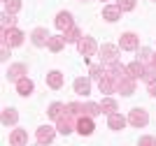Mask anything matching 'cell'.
Listing matches in <instances>:
<instances>
[{
    "label": "cell",
    "instance_id": "obj_26",
    "mask_svg": "<svg viewBox=\"0 0 156 146\" xmlns=\"http://www.w3.org/2000/svg\"><path fill=\"white\" fill-rule=\"evenodd\" d=\"M100 109H103L107 116H110V114H117V102L112 100V97H105V100L100 102Z\"/></svg>",
    "mask_w": 156,
    "mask_h": 146
},
{
    "label": "cell",
    "instance_id": "obj_30",
    "mask_svg": "<svg viewBox=\"0 0 156 146\" xmlns=\"http://www.w3.org/2000/svg\"><path fill=\"white\" fill-rule=\"evenodd\" d=\"M16 25V19H14V14L5 12L2 14V30H9V28H14Z\"/></svg>",
    "mask_w": 156,
    "mask_h": 146
},
{
    "label": "cell",
    "instance_id": "obj_39",
    "mask_svg": "<svg viewBox=\"0 0 156 146\" xmlns=\"http://www.w3.org/2000/svg\"><path fill=\"white\" fill-rule=\"evenodd\" d=\"M35 146H44V144H40V141H37V144H35Z\"/></svg>",
    "mask_w": 156,
    "mask_h": 146
},
{
    "label": "cell",
    "instance_id": "obj_22",
    "mask_svg": "<svg viewBox=\"0 0 156 146\" xmlns=\"http://www.w3.org/2000/svg\"><path fill=\"white\" fill-rule=\"evenodd\" d=\"M16 121H19V114H16V109H12V107L2 109V125H14Z\"/></svg>",
    "mask_w": 156,
    "mask_h": 146
},
{
    "label": "cell",
    "instance_id": "obj_32",
    "mask_svg": "<svg viewBox=\"0 0 156 146\" xmlns=\"http://www.w3.org/2000/svg\"><path fill=\"white\" fill-rule=\"evenodd\" d=\"M21 9V0H5V12L16 14Z\"/></svg>",
    "mask_w": 156,
    "mask_h": 146
},
{
    "label": "cell",
    "instance_id": "obj_28",
    "mask_svg": "<svg viewBox=\"0 0 156 146\" xmlns=\"http://www.w3.org/2000/svg\"><path fill=\"white\" fill-rule=\"evenodd\" d=\"M151 56H154V53H151V51L147 49V46L137 49V60H140L142 65H149V63H151Z\"/></svg>",
    "mask_w": 156,
    "mask_h": 146
},
{
    "label": "cell",
    "instance_id": "obj_24",
    "mask_svg": "<svg viewBox=\"0 0 156 146\" xmlns=\"http://www.w3.org/2000/svg\"><path fill=\"white\" fill-rule=\"evenodd\" d=\"M63 37H65V42H75V44H77V42L84 37V35H82V30H79L77 25H72V28H68V30H65Z\"/></svg>",
    "mask_w": 156,
    "mask_h": 146
},
{
    "label": "cell",
    "instance_id": "obj_17",
    "mask_svg": "<svg viewBox=\"0 0 156 146\" xmlns=\"http://www.w3.org/2000/svg\"><path fill=\"white\" fill-rule=\"evenodd\" d=\"M103 19H105V21H110V23H114V21L121 19V9H119L117 5H107V7H103Z\"/></svg>",
    "mask_w": 156,
    "mask_h": 146
},
{
    "label": "cell",
    "instance_id": "obj_15",
    "mask_svg": "<svg viewBox=\"0 0 156 146\" xmlns=\"http://www.w3.org/2000/svg\"><path fill=\"white\" fill-rule=\"evenodd\" d=\"M75 25V21H72V14L70 12H58V16H56V28L58 30H68V28H72Z\"/></svg>",
    "mask_w": 156,
    "mask_h": 146
},
{
    "label": "cell",
    "instance_id": "obj_10",
    "mask_svg": "<svg viewBox=\"0 0 156 146\" xmlns=\"http://www.w3.org/2000/svg\"><path fill=\"white\" fill-rule=\"evenodd\" d=\"M77 132L82 134V137H89V134L93 132V118L91 116H79L77 118Z\"/></svg>",
    "mask_w": 156,
    "mask_h": 146
},
{
    "label": "cell",
    "instance_id": "obj_9",
    "mask_svg": "<svg viewBox=\"0 0 156 146\" xmlns=\"http://www.w3.org/2000/svg\"><path fill=\"white\" fill-rule=\"evenodd\" d=\"M114 83H117V93H121V95H133L135 93V81L130 76H124V79H119Z\"/></svg>",
    "mask_w": 156,
    "mask_h": 146
},
{
    "label": "cell",
    "instance_id": "obj_11",
    "mask_svg": "<svg viewBox=\"0 0 156 146\" xmlns=\"http://www.w3.org/2000/svg\"><path fill=\"white\" fill-rule=\"evenodd\" d=\"M49 39H51V35L47 32V28H35L33 30V44L35 46H47Z\"/></svg>",
    "mask_w": 156,
    "mask_h": 146
},
{
    "label": "cell",
    "instance_id": "obj_19",
    "mask_svg": "<svg viewBox=\"0 0 156 146\" xmlns=\"http://www.w3.org/2000/svg\"><path fill=\"white\" fill-rule=\"evenodd\" d=\"M126 123H128V118L121 114H110V118H107V125L112 127V130H124Z\"/></svg>",
    "mask_w": 156,
    "mask_h": 146
},
{
    "label": "cell",
    "instance_id": "obj_34",
    "mask_svg": "<svg viewBox=\"0 0 156 146\" xmlns=\"http://www.w3.org/2000/svg\"><path fill=\"white\" fill-rule=\"evenodd\" d=\"M89 72H91V79H103V76H105V67H103V65H91V70H89Z\"/></svg>",
    "mask_w": 156,
    "mask_h": 146
},
{
    "label": "cell",
    "instance_id": "obj_38",
    "mask_svg": "<svg viewBox=\"0 0 156 146\" xmlns=\"http://www.w3.org/2000/svg\"><path fill=\"white\" fill-rule=\"evenodd\" d=\"M151 65H154V67H156V53H154V56H151Z\"/></svg>",
    "mask_w": 156,
    "mask_h": 146
},
{
    "label": "cell",
    "instance_id": "obj_5",
    "mask_svg": "<svg viewBox=\"0 0 156 146\" xmlns=\"http://www.w3.org/2000/svg\"><path fill=\"white\" fill-rule=\"evenodd\" d=\"M2 42L7 46H19L23 42V32L19 28H9V30H2Z\"/></svg>",
    "mask_w": 156,
    "mask_h": 146
},
{
    "label": "cell",
    "instance_id": "obj_35",
    "mask_svg": "<svg viewBox=\"0 0 156 146\" xmlns=\"http://www.w3.org/2000/svg\"><path fill=\"white\" fill-rule=\"evenodd\" d=\"M137 146H156V139H154V137H140Z\"/></svg>",
    "mask_w": 156,
    "mask_h": 146
},
{
    "label": "cell",
    "instance_id": "obj_18",
    "mask_svg": "<svg viewBox=\"0 0 156 146\" xmlns=\"http://www.w3.org/2000/svg\"><path fill=\"white\" fill-rule=\"evenodd\" d=\"M47 86L54 90H58L61 86H63V74H61L58 70H51L49 74H47Z\"/></svg>",
    "mask_w": 156,
    "mask_h": 146
},
{
    "label": "cell",
    "instance_id": "obj_27",
    "mask_svg": "<svg viewBox=\"0 0 156 146\" xmlns=\"http://www.w3.org/2000/svg\"><path fill=\"white\" fill-rule=\"evenodd\" d=\"M98 114H103V109H100V104H96V102H86L84 104V116H98Z\"/></svg>",
    "mask_w": 156,
    "mask_h": 146
},
{
    "label": "cell",
    "instance_id": "obj_4",
    "mask_svg": "<svg viewBox=\"0 0 156 146\" xmlns=\"http://www.w3.org/2000/svg\"><path fill=\"white\" fill-rule=\"evenodd\" d=\"M105 74L112 76L114 81H119V79L128 76V72H126V65H121L119 60H114V63H107V65H105Z\"/></svg>",
    "mask_w": 156,
    "mask_h": 146
},
{
    "label": "cell",
    "instance_id": "obj_21",
    "mask_svg": "<svg viewBox=\"0 0 156 146\" xmlns=\"http://www.w3.org/2000/svg\"><path fill=\"white\" fill-rule=\"evenodd\" d=\"M33 88H35V83H33L28 76H26V79H21V81H16V93H19V95H23V97L30 95Z\"/></svg>",
    "mask_w": 156,
    "mask_h": 146
},
{
    "label": "cell",
    "instance_id": "obj_37",
    "mask_svg": "<svg viewBox=\"0 0 156 146\" xmlns=\"http://www.w3.org/2000/svg\"><path fill=\"white\" fill-rule=\"evenodd\" d=\"M149 95H151V97H156V81H154V83H149Z\"/></svg>",
    "mask_w": 156,
    "mask_h": 146
},
{
    "label": "cell",
    "instance_id": "obj_3",
    "mask_svg": "<svg viewBox=\"0 0 156 146\" xmlns=\"http://www.w3.org/2000/svg\"><path fill=\"white\" fill-rule=\"evenodd\" d=\"M77 51L82 53L84 58H91V56H96V51H98V44H96V39L93 37H82L77 42Z\"/></svg>",
    "mask_w": 156,
    "mask_h": 146
},
{
    "label": "cell",
    "instance_id": "obj_23",
    "mask_svg": "<svg viewBox=\"0 0 156 146\" xmlns=\"http://www.w3.org/2000/svg\"><path fill=\"white\" fill-rule=\"evenodd\" d=\"M65 46V37H61V35H51V39H49V44H47V49L54 51V53H58L61 49Z\"/></svg>",
    "mask_w": 156,
    "mask_h": 146
},
{
    "label": "cell",
    "instance_id": "obj_29",
    "mask_svg": "<svg viewBox=\"0 0 156 146\" xmlns=\"http://www.w3.org/2000/svg\"><path fill=\"white\" fill-rule=\"evenodd\" d=\"M142 79L147 83H154L156 81V67L154 65H144V74H142Z\"/></svg>",
    "mask_w": 156,
    "mask_h": 146
},
{
    "label": "cell",
    "instance_id": "obj_16",
    "mask_svg": "<svg viewBox=\"0 0 156 146\" xmlns=\"http://www.w3.org/2000/svg\"><path fill=\"white\" fill-rule=\"evenodd\" d=\"M72 88H75V93H77V95H89V93H91V81H89V79H84V76H79V79H75Z\"/></svg>",
    "mask_w": 156,
    "mask_h": 146
},
{
    "label": "cell",
    "instance_id": "obj_14",
    "mask_svg": "<svg viewBox=\"0 0 156 146\" xmlns=\"http://www.w3.org/2000/svg\"><path fill=\"white\" fill-rule=\"evenodd\" d=\"M26 144H28L26 130H12L9 132V146H26Z\"/></svg>",
    "mask_w": 156,
    "mask_h": 146
},
{
    "label": "cell",
    "instance_id": "obj_36",
    "mask_svg": "<svg viewBox=\"0 0 156 146\" xmlns=\"http://www.w3.org/2000/svg\"><path fill=\"white\" fill-rule=\"evenodd\" d=\"M9 49H12V46H7L5 42L0 44V60H7V58H9Z\"/></svg>",
    "mask_w": 156,
    "mask_h": 146
},
{
    "label": "cell",
    "instance_id": "obj_13",
    "mask_svg": "<svg viewBox=\"0 0 156 146\" xmlns=\"http://www.w3.org/2000/svg\"><path fill=\"white\" fill-rule=\"evenodd\" d=\"M126 72H128V76L133 81H137V79H142V74H144V65L140 63V60H133V63L126 65Z\"/></svg>",
    "mask_w": 156,
    "mask_h": 146
},
{
    "label": "cell",
    "instance_id": "obj_31",
    "mask_svg": "<svg viewBox=\"0 0 156 146\" xmlns=\"http://www.w3.org/2000/svg\"><path fill=\"white\" fill-rule=\"evenodd\" d=\"M65 111H70L72 116H82V114H84V104H79V102H70V104L65 107Z\"/></svg>",
    "mask_w": 156,
    "mask_h": 146
},
{
    "label": "cell",
    "instance_id": "obj_20",
    "mask_svg": "<svg viewBox=\"0 0 156 146\" xmlns=\"http://www.w3.org/2000/svg\"><path fill=\"white\" fill-rule=\"evenodd\" d=\"M98 88H100V93H114V90H117V83H114L112 76L105 74L103 79H98Z\"/></svg>",
    "mask_w": 156,
    "mask_h": 146
},
{
    "label": "cell",
    "instance_id": "obj_8",
    "mask_svg": "<svg viewBox=\"0 0 156 146\" xmlns=\"http://www.w3.org/2000/svg\"><path fill=\"white\" fill-rule=\"evenodd\" d=\"M28 70H26V65L23 63H16V65H9V70H7V79L9 81H21V79H26Z\"/></svg>",
    "mask_w": 156,
    "mask_h": 146
},
{
    "label": "cell",
    "instance_id": "obj_6",
    "mask_svg": "<svg viewBox=\"0 0 156 146\" xmlns=\"http://www.w3.org/2000/svg\"><path fill=\"white\" fill-rule=\"evenodd\" d=\"M119 46L124 51H135V49H140V37L135 32H124L121 39H119Z\"/></svg>",
    "mask_w": 156,
    "mask_h": 146
},
{
    "label": "cell",
    "instance_id": "obj_2",
    "mask_svg": "<svg viewBox=\"0 0 156 146\" xmlns=\"http://www.w3.org/2000/svg\"><path fill=\"white\" fill-rule=\"evenodd\" d=\"M128 123L133 127H144L147 123H149V114H147L144 109L135 107V109H130V114H128Z\"/></svg>",
    "mask_w": 156,
    "mask_h": 146
},
{
    "label": "cell",
    "instance_id": "obj_33",
    "mask_svg": "<svg viewBox=\"0 0 156 146\" xmlns=\"http://www.w3.org/2000/svg\"><path fill=\"white\" fill-rule=\"evenodd\" d=\"M117 7L121 12H130V9H135V0H117Z\"/></svg>",
    "mask_w": 156,
    "mask_h": 146
},
{
    "label": "cell",
    "instance_id": "obj_12",
    "mask_svg": "<svg viewBox=\"0 0 156 146\" xmlns=\"http://www.w3.org/2000/svg\"><path fill=\"white\" fill-rule=\"evenodd\" d=\"M117 56H119V49L114 44H103L100 46V58H103L105 63H114Z\"/></svg>",
    "mask_w": 156,
    "mask_h": 146
},
{
    "label": "cell",
    "instance_id": "obj_25",
    "mask_svg": "<svg viewBox=\"0 0 156 146\" xmlns=\"http://www.w3.org/2000/svg\"><path fill=\"white\" fill-rule=\"evenodd\" d=\"M63 111H65V104H63V102H54L51 107H49V111H47V114L51 116L54 121H58L61 116H63Z\"/></svg>",
    "mask_w": 156,
    "mask_h": 146
},
{
    "label": "cell",
    "instance_id": "obj_7",
    "mask_svg": "<svg viewBox=\"0 0 156 146\" xmlns=\"http://www.w3.org/2000/svg\"><path fill=\"white\" fill-rule=\"evenodd\" d=\"M56 127H51V125H42V127H37V132H35V137H37V141L40 144H51L54 141V137H56Z\"/></svg>",
    "mask_w": 156,
    "mask_h": 146
},
{
    "label": "cell",
    "instance_id": "obj_1",
    "mask_svg": "<svg viewBox=\"0 0 156 146\" xmlns=\"http://www.w3.org/2000/svg\"><path fill=\"white\" fill-rule=\"evenodd\" d=\"M77 118L79 116H72L70 111H65L58 121H56V130H58L61 134H70L72 130H77Z\"/></svg>",
    "mask_w": 156,
    "mask_h": 146
}]
</instances>
